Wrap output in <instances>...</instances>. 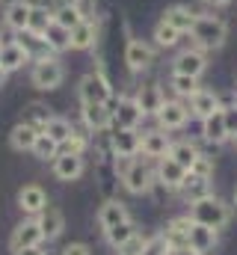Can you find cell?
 <instances>
[{
  "mask_svg": "<svg viewBox=\"0 0 237 255\" xmlns=\"http://www.w3.org/2000/svg\"><path fill=\"white\" fill-rule=\"evenodd\" d=\"M190 39L202 51H220L229 39V24L220 15H196L190 27Z\"/></svg>",
  "mask_w": 237,
  "mask_h": 255,
  "instance_id": "1",
  "label": "cell"
},
{
  "mask_svg": "<svg viewBox=\"0 0 237 255\" xmlns=\"http://www.w3.org/2000/svg\"><path fill=\"white\" fill-rule=\"evenodd\" d=\"M30 6H39V9H48V12H54L57 9V0H27Z\"/></svg>",
  "mask_w": 237,
  "mask_h": 255,
  "instance_id": "47",
  "label": "cell"
},
{
  "mask_svg": "<svg viewBox=\"0 0 237 255\" xmlns=\"http://www.w3.org/2000/svg\"><path fill=\"white\" fill-rule=\"evenodd\" d=\"M190 217H193L196 223H202V226L223 229V226L229 223V205L211 193V196H205V199L193 202V211H190Z\"/></svg>",
  "mask_w": 237,
  "mask_h": 255,
  "instance_id": "4",
  "label": "cell"
},
{
  "mask_svg": "<svg viewBox=\"0 0 237 255\" xmlns=\"http://www.w3.org/2000/svg\"><path fill=\"white\" fill-rule=\"evenodd\" d=\"M98 42V21L83 18L74 30H71V51H92Z\"/></svg>",
  "mask_w": 237,
  "mask_h": 255,
  "instance_id": "17",
  "label": "cell"
},
{
  "mask_svg": "<svg viewBox=\"0 0 237 255\" xmlns=\"http://www.w3.org/2000/svg\"><path fill=\"white\" fill-rule=\"evenodd\" d=\"M51 21H54V15H51L48 9H39V6H33V12H30V21H27V33L42 39V33L48 30V24H51Z\"/></svg>",
  "mask_w": 237,
  "mask_h": 255,
  "instance_id": "35",
  "label": "cell"
},
{
  "mask_svg": "<svg viewBox=\"0 0 237 255\" xmlns=\"http://www.w3.org/2000/svg\"><path fill=\"white\" fill-rule=\"evenodd\" d=\"M42 133H48L51 139H57L59 145H62V142L74 133V128H71L68 119H62V116H51V119H48V125L42 128Z\"/></svg>",
  "mask_w": 237,
  "mask_h": 255,
  "instance_id": "32",
  "label": "cell"
},
{
  "mask_svg": "<svg viewBox=\"0 0 237 255\" xmlns=\"http://www.w3.org/2000/svg\"><path fill=\"white\" fill-rule=\"evenodd\" d=\"M6 74H9V71H3V68H0V86L6 83Z\"/></svg>",
  "mask_w": 237,
  "mask_h": 255,
  "instance_id": "51",
  "label": "cell"
},
{
  "mask_svg": "<svg viewBox=\"0 0 237 255\" xmlns=\"http://www.w3.org/2000/svg\"><path fill=\"white\" fill-rule=\"evenodd\" d=\"M187 107H190V116H196V119H208L211 113L223 110L220 95L211 92V89H199V92H193V95L187 98Z\"/></svg>",
  "mask_w": 237,
  "mask_h": 255,
  "instance_id": "12",
  "label": "cell"
},
{
  "mask_svg": "<svg viewBox=\"0 0 237 255\" xmlns=\"http://www.w3.org/2000/svg\"><path fill=\"white\" fill-rule=\"evenodd\" d=\"M18 208L24 214H42L48 208V196H45V190L39 184H27V187H21V193H18Z\"/></svg>",
  "mask_w": 237,
  "mask_h": 255,
  "instance_id": "21",
  "label": "cell"
},
{
  "mask_svg": "<svg viewBox=\"0 0 237 255\" xmlns=\"http://www.w3.org/2000/svg\"><path fill=\"white\" fill-rule=\"evenodd\" d=\"M113 151L118 157H136L142 151V133L136 128H116L113 130Z\"/></svg>",
  "mask_w": 237,
  "mask_h": 255,
  "instance_id": "9",
  "label": "cell"
},
{
  "mask_svg": "<svg viewBox=\"0 0 237 255\" xmlns=\"http://www.w3.org/2000/svg\"><path fill=\"white\" fill-rule=\"evenodd\" d=\"M232 139H235V142H237V133H235V136H232Z\"/></svg>",
  "mask_w": 237,
  "mask_h": 255,
  "instance_id": "52",
  "label": "cell"
},
{
  "mask_svg": "<svg viewBox=\"0 0 237 255\" xmlns=\"http://www.w3.org/2000/svg\"><path fill=\"white\" fill-rule=\"evenodd\" d=\"M223 119H226V128H229V133L235 136V133H237V104H229V107H223Z\"/></svg>",
  "mask_w": 237,
  "mask_h": 255,
  "instance_id": "44",
  "label": "cell"
},
{
  "mask_svg": "<svg viewBox=\"0 0 237 255\" xmlns=\"http://www.w3.org/2000/svg\"><path fill=\"white\" fill-rule=\"evenodd\" d=\"M205 3H208L211 9H223V6H229L232 0H205Z\"/></svg>",
  "mask_w": 237,
  "mask_h": 255,
  "instance_id": "50",
  "label": "cell"
},
{
  "mask_svg": "<svg viewBox=\"0 0 237 255\" xmlns=\"http://www.w3.org/2000/svg\"><path fill=\"white\" fill-rule=\"evenodd\" d=\"M54 175L59 181H77L83 175V154H68V151H59L54 157Z\"/></svg>",
  "mask_w": 237,
  "mask_h": 255,
  "instance_id": "14",
  "label": "cell"
},
{
  "mask_svg": "<svg viewBox=\"0 0 237 255\" xmlns=\"http://www.w3.org/2000/svg\"><path fill=\"white\" fill-rule=\"evenodd\" d=\"M127 220V211H124V205L121 202H107V205H101V211H98V223H101V229L107 232V229H113L118 223H124Z\"/></svg>",
  "mask_w": 237,
  "mask_h": 255,
  "instance_id": "29",
  "label": "cell"
},
{
  "mask_svg": "<svg viewBox=\"0 0 237 255\" xmlns=\"http://www.w3.org/2000/svg\"><path fill=\"white\" fill-rule=\"evenodd\" d=\"M133 235H136V229H133L130 220H124V223H118V226H113V229H107V241H110L116 250L127 241V238H133Z\"/></svg>",
  "mask_w": 237,
  "mask_h": 255,
  "instance_id": "38",
  "label": "cell"
},
{
  "mask_svg": "<svg viewBox=\"0 0 237 255\" xmlns=\"http://www.w3.org/2000/svg\"><path fill=\"white\" fill-rule=\"evenodd\" d=\"M190 119V107L184 101H163V107L157 110V125L163 130H178L187 125Z\"/></svg>",
  "mask_w": 237,
  "mask_h": 255,
  "instance_id": "11",
  "label": "cell"
},
{
  "mask_svg": "<svg viewBox=\"0 0 237 255\" xmlns=\"http://www.w3.org/2000/svg\"><path fill=\"white\" fill-rule=\"evenodd\" d=\"M160 21H166L169 27H175L181 33H190V27L196 21V12L190 6H184V3H175V6H166V12L160 15Z\"/></svg>",
  "mask_w": 237,
  "mask_h": 255,
  "instance_id": "26",
  "label": "cell"
},
{
  "mask_svg": "<svg viewBox=\"0 0 237 255\" xmlns=\"http://www.w3.org/2000/svg\"><path fill=\"white\" fill-rule=\"evenodd\" d=\"M59 151H68V154H83V151H86V136L74 130V133H71V136L59 145Z\"/></svg>",
  "mask_w": 237,
  "mask_h": 255,
  "instance_id": "41",
  "label": "cell"
},
{
  "mask_svg": "<svg viewBox=\"0 0 237 255\" xmlns=\"http://www.w3.org/2000/svg\"><path fill=\"white\" fill-rule=\"evenodd\" d=\"M169 250H172L169 238H166V235H154V238H148V241H145L142 255H169Z\"/></svg>",
  "mask_w": 237,
  "mask_h": 255,
  "instance_id": "39",
  "label": "cell"
},
{
  "mask_svg": "<svg viewBox=\"0 0 237 255\" xmlns=\"http://www.w3.org/2000/svg\"><path fill=\"white\" fill-rule=\"evenodd\" d=\"M39 128L30 125V122H21V125L12 128V133H9V145L15 148V151H33V145H36V139H39Z\"/></svg>",
  "mask_w": 237,
  "mask_h": 255,
  "instance_id": "24",
  "label": "cell"
},
{
  "mask_svg": "<svg viewBox=\"0 0 237 255\" xmlns=\"http://www.w3.org/2000/svg\"><path fill=\"white\" fill-rule=\"evenodd\" d=\"M30 80H33V86L36 89H57L62 86V80H65V68L59 63L54 54H45V57H36L33 60V71H30Z\"/></svg>",
  "mask_w": 237,
  "mask_h": 255,
  "instance_id": "2",
  "label": "cell"
},
{
  "mask_svg": "<svg viewBox=\"0 0 237 255\" xmlns=\"http://www.w3.org/2000/svg\"><path fill=\"white\" fill-rule=\"evenodd\" d=\"M142 247H145V241H142L139 235H133V238H127V241L118 247V255H142Z\"/></svg>",
  "mask_w": 237,
  "mask_h": 255,
  "instance_id": "43",
  "label": "cell"
},
{
  "mask_svg": "<svg viewBox=\"0 0 237 255\" xmlns=\"http://www.w3.org/2000/svg\"><path fill=\"white\" fill-rule=\"evenodd\" d=\"M33 154H36L39 160H54L59 154V142L51 139L48 133H39V139H36V145H33Z\"/></svg>",
  "mask_w": 237,
  "mask_h": 255,
  "instance_id": "37",
  "label": "cell"
},
{
  "mask_svg": "<svg viewBox=\"0 0 237 255\" xmlns=\"http://www.w3.org/2000/svg\"><path fill=\"white\" fill-rule=\"evenodd\" d=\"M30 12H33V6H30L27 0H12V3H6V9H3V24H6L12 33H24V30H27V21H30Z\"/></svg>",
  "mask_w": 237,
  "mask_h": 255,
  "instance_id": "16",
  "label": "cell"
},
{
  "mask_svg": "<svg viewBox=\"0 0 237 255\" xmlns=\"http://www.w3.org/2000/svg\"><path fill=\"white\" fill-rule=\"evenodd\" d=\"M80 116H83V125L89 128V130H107V128L113 125L110 104H83Z\"/></svg>",
  "mask_w": 237,
  "mask_h": 255,
  "instance_id": "19",
  "label": "cell"
},
{
  "mask_svg": "<svg viewBox=\"0 0 237 255\" xmlns=\"http://www.w3.org/2000/svg\"><path fill=\"white\" fill-rule=\"evenodd\" d=\"M235 202H237V190H235Z\"/></svg>",
  "mask_w": 237,
  "mask_h": 255,
  "instance_id": "53",
  "label": "cell"
},
{
  "mask_svg": "<svg viewBox=\"0 0 237 255\" xmlns=\"http://www.w3.org/2000/svg\"><path fill=\"white\" fill-rule=\"evenodd\" d=\"M48 119H51V113H48V107H42V104H33L30 110H27V119L24 122H30V125H36L39 130L48 125Z\"/></svg>",
  "mask_w": 237,
  "mask_h": 255,
  "instance_id": "40",
  "label": "cell"
},
{
  "mask_svg": "<svg viewBox=\"0 0 237 255\" xmlns=\"http://www.w3.org/2000/svg\"><path fill=\"white\" fill-rule=\"evenodd\" d=\"M214 244H217V229H211V226H202V223H190V235H187V247H193L196 253H208V250H214Z\"/></svg>",
  "mask_w": 237,
  "mask_h": 255,
  "instance_id": "23",
  "label": "cell"
},
{
  "mask_svg": "<svg viewBox=\"0 0 237 255\" xmlns=\"http://www.w3.org/2000/svg\"><path fill=\"white\" fill-rule=\"evenodd\" d=\"M124 63H127V68H130L133 74L148 71L151 63H154V48H151L145 39L130 36V39H127V45H124Z\"/></svg>",
  "mask_w": 237,
  "mask_h": 255,
  "instance_id": "6",
  "label": "cell"
},
{
  "mask_svg": "<svg viewBox=\"0 0 237 255\" xmlns=\"http://www.w3.org/2000/svg\"><path fill=\"white\" fill-rule=\"evenodd\" d=\"M169 86H172V92H175L178 98H190L193 92H199V89H202V86H199V77H190V74H175V71H172Z\"/></svg>",
  "mask_w": 237,
  "mask_h": 255,
  "instance_id": "33",
  "label": "cell"
},
{
  "mask_svg": "<svg viewBox=\"0 0 237 255\" xmlns=\"http://www.w3.org/2000/svg\"><path fill=\"white\" fill-rule=\"evenodd\" d=\"M190 223L193 217H181V220H172L169 229H166V238L172 247H187V235H190Z\"/></svg>",
  "mask_w": 237,
  "mask_h": 255,
  "instance_id": "34",
  "label": "cell"
},
{
  "mask_svg": "<svg viewBox=\"0 0 237 255\" xmlns=\"http://www.w3.org/2000/svg\"><path fill=\"white\" fill-rule=\"evenodd\" d=\"M42 241H45V235H42L39 223H36V220H27V223H21V226L15 229V235H12V253L27 250V247H42Z\"/></svg>",
  "mask_w": 237,
  "mask_h": 255,
  "instance_id": "18",
  "label": "cell"
},
{
  "mask_svg": "<svg viewBox=\"0 0 237 255\" xmlns=\"http://www.w3.org/2000/svg\"><path fill=\"white\" fill-rule=\"evenodd\" d=\"M157 181H160L166 190H181V184L187 181V169L166 154V157L157 160Z\"/></svg>",
  "mask_w": 237,
  "mask_h": 255,
  "instance_id": "13",
  "label": "cell"
},
{
  "mask_svg": "<svg viewBox=\"0 0 237 255\" xmlns=\"http://www.w3.org/2000/svg\"><path fill=\"white\" fill-rule=\"evenodd\" d=\"M51 15H54V21L62 24L65 30H74V27L83 21V15H80V9H77V6H57Z\"/></svg>",
  "mask_w": 237,
  "mask_h": 255,
  "instance_id": "36",
  "label": "cell"
},
{
  "mask_svg": "<svg viewBox=\"0 0 237 255\" xmlns=\"http://www.w3.org/2000/svg\"><path fill=\"white\" fill-rule=\"evenodd\" d=\"M33 60V51L21 42V39H9L3 42V51H0V68L3 71H18Z\"/></svg>",
  "mask_w": 237,
  "mask_h": 255,
  "instance_id": "8",
  "label": "cell"
},
{
  "mask_svg": "<svg viewBox=\"0 0 237 255\" xmlns=\"http://www.w3.org/2000/svg\"><path fill=\"white\" fill-rule=\"evenodd\" d=\"M15 255H45V253H42V247H27V250H18Z\"/></svg>",
  "mask_w": 237,
  "mask_h": 255,
  "instance_id": "49",
  "label": "cell"
},
{
  "mask_svg": "<svg viewBox=\"0 0 237 255\" xmlns=\"http://www.w3.org/2000/svg\"><path fill=\"white\" fill-rule=\"evenodd\" d=\"M181 30H175V27H169L166 21H157L154 24V33H151V39H154V45L157 48H163V51H169V48H175L178 42H181Z\"/></svg>",
  "mask_w": 237,
  "mask_h": 255,
  "instance_id": "30",
  "label": "cell"
},
{
  "mask_svg": "<svg viewBox=\"0 0 237 255\" xmlns=\"http://www.w3.org/2000/svg\"><path fill=\"white\" fill-rule=\"evenodd\" d=\"M163 89L157 86V83H145V86H139V92H136V104H139V110H142V116H157V110L163 107Z\"/></svg>",
  "mask_w": 237,
  "mask_h": 255,
  "instance_id": "20",
  "label": "cell"
},
{
  "mask_svg": "<svg viewBox=\"0 0 237 255\" xmlns=\"http://www.w3.org/2000/svg\"><path fill=\"white\" fill-rule=\"evenodd\" d=\"M169 255H202V253H196L193 247H172V250H169Z\"/></svg>",
  "mask_w": 237,
  "mask_h": 255,
  "instance_id": "48",
  "label": "cell"
},
{
  "mask_svg": "<svg viewBox=\"0 0 237 255\" xmlns=\"http://www.w3.org/2000/svg\"><path fill=\"white\" fill-rule=\"evenodd\" d=\"M202 136H205L208 142H214V145L232 139V133H229V128H226V119H223V110H217V113H211L208 119H202Z\"/></svg>",
  "mask_w": 237,
  "mask_h": 255,
  "instance_id": "25",
  "label": "cell"
},
{
  "mask_svg": "<svg viewBox=\"0 0 237 255\" xmlns=\"http://www.w3.org/2000/svg\"><path fill=\"white\" fill-rule=\"evenodd\" d=\"M118 160H127L124 166H121V181H124V187L130 193H148L151 190V184H154V172H151V166L145 163V160H133V157H118Z\"/></svg>",
  "mask_w": 237,
  "mask_h": 255,
  "instance_id": "5",
  "label": "cell"
},
{
  "mask_svg": "<svg viewBox=\"0 0 237 255\" xmlns=\"http://www.w3.org/2000/svg\"><path fill=\"white\" fill-rule=\"evenodd\" d=\"M77 95H80V104H110L113 101V86H110L107 74L101 68H95L80 80Z\"/></svg>",
  "mask_w": 237,
  "mask_h": 255,
  "instance_id": "3",
  "label": "cell"
},
{
  "mask_svg": "<svg viewBox=\"0 0 237 255\" xmlns=\"http://www.w3.org/2000/svg\"><path fill=\"white\" fill-rule=\"evenodd\" d=\"M110 110H113V125L116 128H136L142 122V110L136 104V98H118L110 101Z\"/></svg>",
  "mask_w": 237,
  "mask_h": 255,
  "instance_id": "10",
  "label": "cell"
},
{
  "mask_svg": "<svg viewBox=\"0 0 237 255\" xmlns=\"http://www.w3.org/2000/svg\"><path fill=\"white\" fill-rule=\"evenodd\" d=\"M190 175L211 178V175H214V160H211V157H205V154H199V157H196V163L190 166Z\"/></svg>",
  "mask_w": 237,
  "mask_h": 255,
  "instance_id": "42",
  "label": "cell"
},
{
  "mask_svg": "<svg viewBox=\"0 0 237 255\" xmlns=\"http://www.w3.org/2000/svg\"><path fill=\"white\" fill-rule=\"evenodd\" d=\"M36 223H39V229H42V235H45V241H54V238H59V232H62V214H59L57 208H45L42 214H36Z\"/></svg>",
  "mask_w": 237,
  "mask_h": 255,
  "instance_id": "27",
  "label": "cell"
},
{
  "mask_svg": "<svg viewBox=\"0 0 237 255\" xmlns=\"http://www.w3.org/2000/svg\"><path fill=\"white\" fill-rule=\"evenodd\" d=\"M42 42L51 54H62V51H71V30H65L62 24L51 21L48 30L42 33Z\"/></svg>",
  "mask_w": 237,
  "mask_h": 255,
  "instance_id": "22",
  "label": "cell"
},
{
  "mask_svg": "<svg viewBox=\"0 0 237 255\" xmlns=\"http://www.w3.org/2000/svg\"><path fill=\"white\" fill-rule=\"evenodd\" d=\"M169 133L163 130V128H154V130H142V154L145 157H154V160H160V157H166L169 154Z\"/></svg>",
  "mask_w": 237,
  "mask_h": 255,
  "instance_id": "15",
  "label": "cell"
},
{
  "mask_svg": "<svg viewBox=\"0 0 237 255\" xmlns=\"http://www.w3.org/2000/svg\"><path fill=\"white\" fill-rule=\"evenodd\" d=\"M181 193H184V199L193 205V202L211 196V178H199V175H190V172H187V181L181 184Z\"/></svg>",
  "mask_w": 237,
  "mask_h": 255,
  "instance_id": "28",
  "label": "cell"
},
{
  "mask_svg": "<svg viewBox=\"0 0 237 255\" xmlns=\"http://www.w3.org/2000/svg\"><path fill=\"white\" fill-rule=\"evenodd\" d=\"M62 255H92V253H89L86 244H68V247L62 250Z\"/></svg>",
  "mask_w": 237,
  "mask_h": 255,
  "instance_id": "45",
  "label": "cell"
},
{
  "mask_svg": "<svg viewBox=\"0 0 237 255\" xmlns=\"http://www.w3.org/2000/svg\"><path fill=\"white\" fill-rule=\"evenodd\" d=\"M0 51H3V42H0Z\"/></svg>",
  "mask_w": 237,
  "mask_h": 255,
  "instance_id": "54",
  "label": "cell"
},
{
  "mask_svg": "<svg viewBox=\"0 0 237 255\" xmlns=\"http://www.w3.org/2000/svg\"><path fill=\"white\" fill-rule=\"evenodd\" d=\"M169 157L178 160V163L190 172V166H193V163H196V157H199V148H196L193 142L181 139V142H172V145H169Z\"/></svg>",
  "mask_w": 237,
  "mask_h": 255,
  "instance_id": "31",
  "label": "cell"
},
{
  "mask_svg": "<svg viewBox=\"0 0 237 255\" xmlns=\"http://www.w3.org/2000/svg\"><path fill=\"white\" fill-rule=\"evenodd\" d=\"M77 9H80L83 18H92V12H95V0H77Z\"/></svg>",
  "mask_w": 237,
  "mask_h": 255,
  "instance_id": "46",
  "label": "cell"
},
{
  "mask_svg": "<svg viewBox=\"0 0 237 255\" xmlns=\"http://www.w3.org/2000/svg\"><path fill=\"white\" fill-rule=\"evenodd\" d=\"M205 68H208V57H205V51L196 48V45H193V48H184L175 57V63H172V71H175V74H190V77H202Z\"/></svg>",
  "mask_w": 237,
  "mask_h": 255,
  "instance_id": "7",
  "label": "cell"
}]
</instances>
